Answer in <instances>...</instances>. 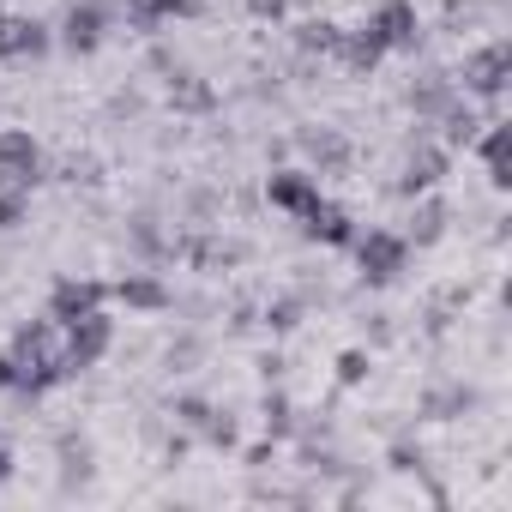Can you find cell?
Here are the masks:
<instances>
[{
	"mask_svg": "<svg viewBox=\"0 0 512 512\" xmlns=\"http://www.w3.org/2000/svg\"><path fill=\"white\" fill-rule=\"evenodd\" d=\"M302 229H308L314 241H326V247H350V241H356V229H350V217H344L338 205H326V199H320L314 211H302Z\"/></svg>",
	"mask_w": 512,
	"mask_h": 512,
	"instance_id": "8fae6325",
	"label": "cell"
},
{
	"mask_svg": "<svg viewBox=\"0 0 512 512\" xmlns=\"http://www.w3.org/2000/svg\"><path fill=\"white\" fill-rule=\"evenodd\" d=\"M368 31H374L386 49H416V7H410V0H386Z\"/></svg>",
	"mask_w": 512,
	"mask_h": 512,
	"instance_id": "52a82bcc",
	"label": "cell"
},
{
	"mask_svg": "<svg viewBox=\"0 0 512 512\" xmlns=\"http://www.w3.org/2000/svg\"><path fill=\"white\" fill-rule=\"evenodd\" d=\"M380 55H386V43H380V37H374L368 25H362V31H344V37H338V61H344L350 73H374V67H380Z\"/></svg>",
	"mask_w": 512,
	"mask_h": 512,
	"instance_id": "7c38bea8",
	"label": "cell"
},
{
	"mask_svg": "<svg viewBox=\"0 0 512 512\" xmlns=\"http://www.w3.org/2000/svg\"><path fill=\"white\" fill-rule=\"evenodd\" d=\"M169 103L199 115V109H211V85H205V79H193V73H181V79L169 85Z\"/></svg>",
	"mask_w": 512,
	"mask_h": 512,
	"instance_id": "2e32d148",
	"label": "cell"
},
{
	"mask_svg": "<svg viewBox=\"0 0 512 512\" xmlns=\"http://www.w3.org/2000/svg\"><path fill=\"white\" fill-rule=\"evenodd\" d=\"M506 73H512V49L506 43H488V49L464 55V91H476V97H500Z\"/></svg>",
	"mask_w": 512,
	"mask_h": 512,
	"instance_id": "277c9868",
	"label": "cell"
},
{
	"mask_svg": "<svg viewBox=\"0 0 512 512\" xmlns=\"http://www.w3.org/2000/svg\"><path fill=\"white\" fill-rule=\"evenodd\" d=\"M302 145H308V157H314V163H320L326 175H338V169L350 163V145H344V139H338L332 127H320V133L308 127V133H302Z\"/></svg>",
	"mask_w": 512,
	"mask_h": 512,
	"instance_id": "4fadbf2b",
	"label": "cell"
},
{
	"mask_svg": "<svg viewBox=\"0 0 512 512\" xmlns=\"http://www.w3.org/2000/svg\"><path fill=\"white\" fill-rule=\"evenodd\" d=\"M338 380H344V386H362V380H368V356H362V350H344V356H338Z\"/></svg>",
	"mask_w": 512,
	"mask_h": 512,
	"instance_id": "603a6c76",
	"label": "cell"
},
{
	"mask_svg": "<svg viewBox=\"0 0 512 512\" xmlns=\"http://www.w3.org/2000/svg\"><path fill=\"white\" fill-rule=\"evenodd\" d=\"M440 115H446V139H452V145H470V139H476V115H470V109L446 103Z\"/></svg>",
	"mask_w": 512,
	"mask_h": 512,
	"instance_id": "ffe728a7",
	"label": "cell"
},
{
	"mask_svg": "<svg viewBox=\"0 0 512 512\" xmlns=\"http://www.w3.org/2000/svg\"><path fill=\"white\" fill-rule=\"evenodd\" d=\"M13 476V452H7V440H0V482Z\"/></svg>",
	"mask_w": 512,
	"mask_h": 512,
	"instance_id": "4316f807",
	"label": "cell"
},
{
	"mask_svg": "<svg viewBox=\"0 0 512 512\" xmlns=\"http://www.w3.org/2000/svg\"><path fill=\"white\" fill-rule=\"evenodd\" d=\"M37 181H43V151H37V139L19 133V127H7V133H0V193H7V187L31 193Z\"/></svg>",
	"mask_w": 512,
	"mask_h": 512,
	"instance_id": "6da1fadb",
	"label": "cell"
},
{
	"mask_svg": "<svg viewBox=\"0 0 512 512\" xmlns=\"http://www.w3.org/2000/svg\"><path fill=\"white\" fill-rule=\"evenodd\" d=\"M169 13V0H127V19L133 31H157V19Z\"/></svg>",
	"mask_w": 512,
	"mask_h": 512,
	"instance_id": "44dd1931",
	"label": "cell"
},
{
	"mask_svg": "<svg viewBox=\"0 0 512 512\" xmlns=\"http://www.w3.org/2000/svg\"><path fill=\"white\" fill-rule=\"evenodd\" d=\"M25 217V193L19 187H7V193H0V229H13Z\"/></svg>",
	"mask_w": 512,
	"mask_h": 512,
	"instance_id": "cb8c5ba5",
	"label": "cell"
},
{
	"mask_svg": "<svg viewBox=\"0 0 512 512\" xmlns=\"http://www.w3.org/2000/svg\"><path fill=\"white\" fill-rule=\"evenodd\" d=\"M247 13H253V19H284L290 0H247Z\"/></svg>",
	"mask_w": 512,
	"mask_h": 512,
	"instance_id": "d4e9b609",
	"label": "cell"
},
{
	"mask_svg": "<svg viewBox=\"0 0 512 512\" xmlns=\"http://www.w3.org/2000/svg\"><path fill=\"white\" fill-rule=\"evenodd\" d=\"M338 37H344V31H338L332 19H308V25L296 31V43H302L308 55H338Z\"/></svg>",
	"mask_w": 512,
	"mask_h": 512,
	"instance_id": "9a60e30c",
	"label": "cell"
},
{
	"mask_svg": "<svg viewBox=\"0 0 512 512\" xmlns=\"http://www.w3.org/2000/svg\"><path fill=\"white\" fill-rule=\"evenodd\" d=\"M61 332H67V344H61V368H67V374L91 368V362L109 350V320H103V314H85V320H73V326H61Z\"/></svg>",
	"mask_w": 512,
	"mask_h": 512,
	"instance_id": "3957f363",
	"label": "cell"
},
{
	"mask_svg": "<svg viewBox=\"0 0 512 512\" xmlns=\"http://www.w3.org/2000/svg\"><path fill=\"white\" fill-rule=\"evenodd\" d=\"M440 175H446V151H428V145H422V151H410V163H404V175H398V193L416 199V193H428Z\"/></svg>",
	"mask_w": 512,
	"mask_h": 512,
	"instance_id": "30bf717a",
	"label": "cell"
},
{
	"mask_svg": "<svg viewBox=\"0 0 512 512\" xmlns=\"http://www.w3.org/2000/svg\"><path fill=\"white\" fill-rule=\"evenodd\" d=\"M97 308H103V284H91V278H61L55 296H49V320L55 326H73V320H85Z\"/></svg>",
	"mask_w": 512,
	"mask_h": 512,
	"instance_id": "5b68a950",
	"label": "cell"
},
{
	"mask_svg": "<svg viewBox=\"0 0 512 512\" xmlns=\"http://www.w3.org/2000/svg\"><path fill=\"white\" fill-rule=\"evenodd\" d=\"M440 229H446V205H440V199H428V205L410 217V235H416V241H440Z\"/></svg>",
	"mask_w": 512,
	"mask_h": 512,
	"instance_id": "d6986e66",
	"label": "cell"
},
{
	"mask_svg": "<svg viewBox=\"0 0 512 512\" xmlns=\"http://www.w3.org/2000/svg\"><path fill=\"white\" fill-rule=\"evenodd\" d=\"M0 386H13V362L7 356H0Z\"/></svg>",
	"mask_w": 512,
	"mask_h": 512,
	"instance_id": "83f0119b",
	"label": "cell"
},
{
	"mask_svg": "<svg viewBox=\"0 0 512 512\" xmlns=\"http://www.w3.org/2000/svg\"><path fill=\"white\" fill-rule=\"evenodd\" d=\"M266 193H272V205H278V211H296V217L320 205V181H314V175H296V169L272 175V187H266Z\"/></svg>",
	"mask_w": 512,
	"mask_h": 512,
	"instance_id": "ba28073f",
	"label": "cell"
},
{
	"mask_svg": "<svg viewBox=\"0 0 512 512\" xmlns=\"http://www.w3.org/2000/svg\"><path fill=\"white\" fill-rule=\"evenodd\" d=\"M452 410H470V392H464V386H446V392H428V416H452Z\"/></svg>",
	"mask_w": 512,
	"mask_h": 512,
	"instance_id": "7402d4cb",
	"label": "cell"
},
{
	"mask_svg": "<svg viewBox=\"0 0 512 512\" xmlns=\"http://www.w3.org/2000/svg\"><path fill=\"white\" fill-rule=\"evenodd\" d=\"M452 103V85L446 79H422V85H410V109L416 115H440Z\"/></svg>",
	"mask_w": 512,
	"mask_h": 512,
	"instance_id": "e0dca14e",
	"label": "cell"
},
{
	"mask_svg": "<svg viewBox=\"0 0 512 512\" xmlns=\"http://www.w3.org/2000/svg\"><path fill=\"white\" fill-rule=\"evenodd\" d=\"M61 43H67L73 55H91V49L103 43V7H91V0H85V7H73L67 25H61Z\"/></svg>",
	"mask_w": 512,
	"mask_h": 512,
	"instance_id": "9c48e42d",
	"label": "cell"
},
{
	"mask_svg": "<svg viewBox=\"0 0 512 512\" xmlns=\"http://www.w3.org/2000/svg\"><path fill=\"white\" fill-rule=\"evenodd\" d=\"M121 302H127V308H163V302H169V290H163V284H151V278H127V284H121Z\"/></svg>",
	"mask_w": 512,
	"mask_h": 512,
	"instance_id": "ac0fdd59",
	"label": "cell"
},
{
	"mask_svg": "<svg viewBox=\"0 0 512 512\" xmlns=\"http://www.w3.org/2000/svg\"><path fill=\"white\" fill-rule=\"evenodd\" d=\"M482 163H488V181L494 187H512V127H494L482 139Z\"/></svg>",
	"mask_w": 512,
	"mask_h": 512,
	"instance_id": "5bb4252c",
	"label": "cell"
},
{
	"mask_svg": "<svg viewBox=\"0 0 512 512\" xmlns=\"http://www.w3.org/2000/svg\"><path fill=\"white\" fill-rule=\"evenodd\" d=\"M0 19H7V13H0Z\"/></svg>",
	"mask_w": 512,
	"mask_h": 512,
	"instance_id": "f1b7e54d",
	"label": "cell"
},
{
	"mask_svg": "<svg viewBox=\"0 0 512 512\" xmlns=\"http://www.w3.org/2000/svg\"><path fill=\"white\" fill-rule=\"evenodd\" d=\"M37 55H49V25L0 19V61H37Z\"/></svg>",
	"mask_w": 512,
	"mask_h": 512,
	"instance_id": "8992f818",
	"label": "cell"
},
{
	"mask_svg": "<svg viewBox=\"0 0 512 512\" xmlns=\"http://www.w3.org/2000/svg\"><path fill=\"white\" fill-rule=\"evenodd\" d=\"M350 247H356V260H362V278H368V284H392V278L404 272V235L374 229V235H362V241H350Z\"/></svg>",
	"mask_w": 512,
	"mask_h": 512,
	"instance_id": "7a4b0ae2",
	"label": "cell"
},
{
	"mask_svg": "<svg viewBox=\"0 0 512 512\" xmlns=\"http://www.w3.org/2000/svg\"><path fill=\"white\" fill-rule=\"evenodd\" d=\"M266 422H272V434H284V428H290V404L272 398V404H266Z\"/></svg>",
	"mask_w": 512,
	"mask_h": 512,
	"instance_id": "484cf974",
	"label": "cell"
}]
</instances>
